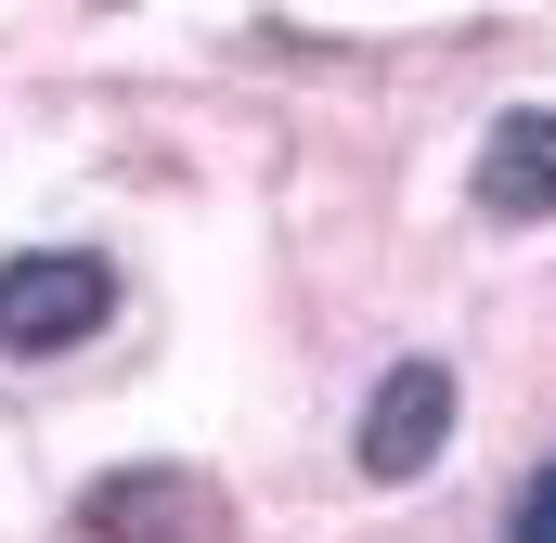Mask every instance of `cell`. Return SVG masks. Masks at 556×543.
<instances>
[{"label": "cell", "instance_id": "cell-1", "mask_svg": "<svg viewBox=\"0 0 556 543\" xmlns=\"http://www.w3.org/2000/svg\"><path fill=\"white\" fill-rule=\"evenodd\" d=\"M117 324V260H91V247H26V260H0V350L13 363H52V350H78V337H104Z\"/></svg>", "mask_w": 556, "mask_h": 543}, {"label": "cell", "instance_id": "cell-5", "mask_svg": "<svg viewBox=\"0 0 556 543\" xmlns=\"http://www.w3.org/2000/svg\"><path fill=\"white\" fill-rule=\"evenodd\" d=\"M505 543H556V453L518 479V518H505Z\"/></svg>", "mask_w": 556, "mask_h": 543}, {"label": "cell", "instance_id": "cell-4", "mask_svg": "<svg viewBox=\"0 0 556 543\" xmlns=\"http://www.w3.org/2000/svg\"><path fill=\"white\" fill-rule=\"evenodd\" d=\"M466 194H479V220H505V233L556 220V104H505V117L479 130Z\"/></svg>", "mask_w": 556, "mask_h": 543}, {"label": "cell", "instance_id": "cell-2", "mask_svg": "<svg viewBox=\"0 0 556 543\" xmlns=\"http://www.w3.org/2000/svg\"><path fill=\"white\" fill-rule=\"evenodd\" d=\"M91 543H220V479L207 466H117L78 492Z\"/></svg>", "mask_w": 556, "mask_h": 543}, {"label": "cell", "instance_id": "cell-3", "mask_svg": "<svg viewBox=\"0 0 556 543\" xmlns=\"http://www.w3.org/2000/svg\"><path fill=\"white\" fill-rule=\"evenodd\" d=\"M440 440H453V363H389V376H376V402H363L350 466H363L376 492H402V479L440 466Z\"/></svg>", "mask_w": 556, "mask_h": 543}]
</instances>
